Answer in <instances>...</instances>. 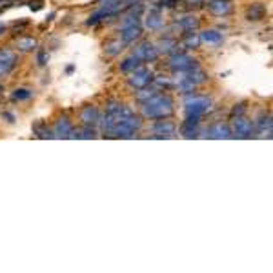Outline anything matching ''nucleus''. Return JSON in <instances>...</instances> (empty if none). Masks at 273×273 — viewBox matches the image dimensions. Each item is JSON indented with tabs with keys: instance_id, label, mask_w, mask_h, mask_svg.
<instances>
[{
	"instance_id": "obj_13",
	"label": "nucleus",
	"mask_w": 273,
	"mask_h": 273,
	"mask_svg": "<svg viewBox=\"0 0 273 273\" xmlns=\"http://www.w3.org/2000/svg\"><path fill=\"white\" fill-rule=\"evenodd\" d=\"M99 119V113H97V110L95 108H86L84 111H82V121L86 122V124H90V122H95Z\"/></svg>"
},
{
	"instance_id": "obj_19",
	"label": "nucleus",
	"mask_w": 273,
	"mask_h": 273,
	"mask_svg": "<svg viewBox=\"0 0 273 273\" xmlns=\"http://www.w3.org/2000/svg\"><path fill=\"white\" fill-rule=\"evenodd\" d=\"M31 97V91L29 90H16L13 93V99L15 100H24V99H29Z\"/></svg>"
},
{
	"instance_id": "obj_8",
	"label": "nucleus",
	"mask_w": 273,
	"mask_h": 273,
	"mask_svg": "<svg viewBox=\"0 0 273 273\" xmlns=\"http://www.w3.org/2000/svg\"><path fill=\"white\" fill-rule=\"evenodd\" d=\"M233 128H235V133L239 136H248L252 133V122L246 121V119H235Z\"/></svg>"
},
{
	"instance_id": "obj_15",
	"label": "nucleus",
	"mask_w": 273,
	"mask_h": 273,
	"mask_svg": "<svg viewBox=\"0 0 273 273\" xmlns=\"http://www.w3.org/2000/svg\"><path fill=\"white\" fill-rule=\"evenodd\" d=\"M138 66H140V60L133 55V57H130V58L124 60V64H122L121 68H122V71H130V69H136Z\"/></svg>"
},
{
	"instance_id": "obj_5",
	"label": "nucleus",
	"mask_w": 273,
	"mask_h": 273,
	"mask_svg": "<svg viewBox=\"0 0 273 273\" xmlns=\"http://www.w3.org/2000/svg\"><path fill=\"white\" fill-rule=\"evenodd\" d=\"M208 108H210V100L208 99H193L188 102V115L200 117Z\"/></svg>"
},
{
	"instance_id": "obj_12",
	"label": "nucleus",
	"mask_w": 273,
	"mask_h": 273,
	"mask_svg": "<svg viewBox=\"0 0 273 273\" xmlns=\"http://www.w3.org/2000/svg\"><path fill=\"white\" fill-rule=\"evenodd\" d=\"M155 132L157 133H166V135H173L175 124H171V122H168V121H160L157 126H155Z\"/></svg>"
},
{
	"instance_id": "obj_6",
	"label": "nucleus",
	"mask_w": 273,
	"mask_h": 273,
	"mask_svg": "<svg viewBox=\"0 0 273 273\" xmlns=\"http://www.w3.org/2000/svg\"><path fill=\"white\" fill-rule=\"evenodd\" d=\"M15 55L11 51H0V75L9 73V69L15 66Z\"/></svg>"
},
{
	"instance_id": "obj_11",
	"label": "nucleus",
	"mask_w": 273,
	"mask_h": 273,
	"mask_svg": "<svg viewBox=\"0 0 273 273\" xmlns=\"http://www.w3.org/2000/svg\"><path fill=\"white\" fill-rule=\"evenodd\" d=\"M210 136H213V138H228V136H230V130H228V126L217 124L215 128L210 130Z\"/></svg>"
},
{
	"instance_id": "obj_4",
	"label": "nucleus",
	"mask_w": 273,
	"mask_h": 273,
	"mask_svg": "<svg viewBox=\"0 0 273 273\" xmlns=\"http://www.w3.org/2000/svg\"><path fill=\"white\" fill-rule=\"evenodd\" d=\"M130 82H132L135 88H146V86L151 82V73H149L147 69L138 66L136 69H133V75L130 77Z\"/></svg>"
},
{
	"instance_id": "obj_16",
	"label": "nucleus",
	"mask_w": 273,
	"mask_h": 273,
	"mask_svg": "<svg viewBox=\"0 0 273 273\" xmlns=\"http://www.w3.org/2000/svg\"><path fill=\"white\" fill-rule=\"evenodd\" d=\"M202 40H206V42H221L222 35L217 31H206L202 33Z\"/></svg>"
},
{
	"instance_id": "obj_20",
	"label": "nucleus",
	"mask_w": 273,
	"mask_h": 273,
	"mask_svg": "<svg viewBox=\"0 0 273 273\" xmlns=\"http://www.w3.org/2000/svg\"><path fill=\"white\" fill-rule=\"evenodd\" d=\"M158 24H160V18H158V15H151L149 18H147V26L157 27Z\"/></svg>"
},
{
	"instance_id": "obj_2",
	"label": "nucleus",
	"mask_w": 273,
	"mask_h": 273,
	"mask_svg": "<svg viewBox=\"0 0 273 273\" xmlns=\"http://www.w3.org/2000/svg\"><path fill=\"white\" fill-rule=\"evenodd\" d=\"M171 110H173V102L166 95H153L144 104V115L153 117V119H162V117L169 115Z\"/></svg>"
},
{
	"instance_id": "obj_3",
	"label": "nucleus",
	"mask_w": 273,
	"mask_h": 273,
	"mask_svg": "<svg viewBox=\"0 0 273 273\" xmlns=\"http://www.w3.org/2000/svg\"><path fill=\"white\" fill-rule=\"evenodd\" d=\"M140 35V27L136 24V18L135 16H128V20L122 22V31H121V37L124 42H132L135 38H138Z\"/></svg>"
},
{
	"instance_id": "obj_14",
	"label": "nucleus",
	"mask_w": 273,
	"mask_h": 273,
	"mask_svg": "<svg viewBox=\"0 0 273 273\" xmlns=\"http://www.w3.org/2000/svg\"><path fill=\"white\" fill-rule=\"evenodd\" d=\"M248 16H250V20H259V18H263L264 7L263 5H252L250 11H248Z\"/></svg>"
},
{
	"instance_id": "obj_18",
	"label": "nucleus",
	"mask_w": 273,
	"mask_h": 273,
	"mask_svg": "<svg viewBox=\"0 0 273 273\" xmlns=\"http://www.w3.org/2000/svg\"><path fill=\"white\" fill-rule=\"evenodd\" d=\"M35 40H33V38H24V40H20V42H18V47H20V49H24V51H27V49H33V47H35Z\"/></svg>"
},
{
	"instance_id": "obj_7",
	"label": "nucleus",
	"mask_w": 273,
	"mask_h": 273,
	"mask_svg": "<svg viewBox=\"0 0 273 273\" xmlns=\"http://www.w3.org/2000/svg\"><path fill=\"white\" fill-rule=\"evenodd\" d=\"M135 57L138 60H153V58L157 57V51H155V47L151 44H142L138 49H136Z\"/></svg>"
},
{
	"instance_id": "obj_17",
	"label": "nucleus",
	"mask_w": 273,
	"mask_h": 273,
	"mask_svg": "<svg viewBox=\"0 0 273 273\" xmlns=\"http://www.w3.org/2000/svg\"><path fill=\"white\" fill-rule=\"evenodd\" d=\"M57 133L58 135H68V133H71V124H69L68 121H60L57 124Z\"/></svg>"
},
{
	"instance_id": "obj_10",
	"label": "nucleus",
	"mask_w": 273,
	"mask_h": 273,
	"mask_svg": "<svg viewBox=\"0 0 273 273\" xmlns=\"http://www.w3.org/2000/svg\"><path fill=\"white\" fill-rule=\"evenodd\" d=\"M210 7L215 15H226L228 11H230V2L228 0H213L210 4Z\"/></svg>"
},
{
	"instance_id": "obj_1",
	"label": "nucleus",
	"mask_w": 273,
	"mask_h": 273,
	"mask_svg": "<svg viewBox=\"0 0 273 273\" xmlns=\"http://www.w3.org/2000/svg\"><path fill=\"white\" fill-rule=\"evenodd\" d=\"M140 121L124 106H111L104 119V130L117 136H132L138 130Z\"/></svg>"
},
{
	"instance_id": "obj_9",
	"label": "nucleus",
	"mask_w": 273,
	"mask_h": 273,
	"mask_svg": "<svg viewBox=\"0 0 273 273\" xmlns=\"http://www.w3.org/2000/svg\"><path fill=\"white\" fill-rule=\"evenodd\" d=\"M171 66H173L175 69L179 68L180 71H184V69L193 68V60H191L189 57H186V55H177V57L171 58Z\"/></svg>"
}]
</instances>
